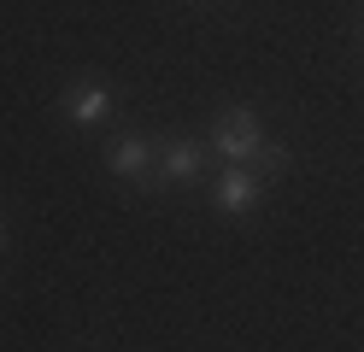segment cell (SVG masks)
Returning a JSON list of instances; mask_svg holds the SVG:
<instances>
[{
  "label": "cell",
  "mask_w": 364,
  "mask_h": 352,
  "mask_svg": "<svg viewBox=\"0 0 364 352\" xmlns=\"http://www.w3.org/2000/svg\"><path fill=\"white\" fill-rule=\"evenodd\" d=\"M212 147L230 159V164H247V171H282L288 153L282 147H270L264 129H259V117L247 112V106H230V112H218V124H212Z\"/></svg>",
  "instance_id": "6da1fadb"
},
{
  "label": "cell",
  "mask_w": 364,
  "mask_h": 352,
  "mask_svg": "<svg viewBox=\"0 0 364 352\" xmlns=\"http://www.w3.org/2000/svg\"><path fill=\"white\" fill-rule=\"evenodd\" d=\"M200 176V147L194 141H153V176L147 188H188Z\"/></svg>",
  "instance_id": "7a4b0ae2"
},
{
  "label": "cell",
  "mask_w": 364,
  "mask_h": 352,
  "mask_svg": "<svg viewBox=\"0 0 364 352\" xmlns=\"http://www.w3.org/2000/svg\"><path fill=\"white\" fill-rule=\"evenodd\" d=\"M106 112H112V94H106V82L82 77V82H71V88H65V117H71V124H82V129H100V124H106Z\"/></svg>",
  "instance_id": "3957f363"
},
{
  "label": "cell",
  "mask_w": 364,
  "mask_h": 352,
  "mask_svg": "<svg viewBox=\"0 0 364 352\" xmlns=\"http://www.w3.org/2000/svg\"><path fill=\"white\" fill-rule=\"evenodd\" d=\"M259 182H264V176H253L247 164H230V171L212 182V206H218V211H230V218H241V211H253Z\"/></svg>",
  "instance_id": "277c9868"
},
{
  "label": "cell",
  "mask_w": 364,
  "mask_h": 352,
  "mask_svg": "<svg viewBox=\"0 0 364 352\" xmlns=\"http://www.w3.org/2000/svg\"><path fill=\"white\" fill-rule=\"evenodd\" d=\"M106 164L118 176H129V182H141L147 188V176H153V141H141V135H118L106 147Z\"/></svg>",
  "instance_id": "5b68a950"
},
{
  "label": "cell",
  "mask_w": 364,
  "mask_h": 352,
  "mask_svg": "<svg viewBox=\"0 0 364 352\" xmlns=\"http://www.w3.org/2000/svg\"><path fill=\"white\" fill-rule=\"evenodd\" d=\"M0 247H6V218H0Z\"/></svg>",
  "instance_id": "8992f818"
}]
</instances>
